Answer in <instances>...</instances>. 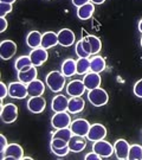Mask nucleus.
<instances>
[{
  "instance_id": "1",
  "label": "nucleus",
  "mask_w": 142,
  "mask_h": 160,
  "mask_svg": "<svg viewBox=\"0 0 142 160\" xmlns=\"http://www.w3.org/2000/svg\"><path fill=\"white\" fill-rule=\"evenodd\" d=\"M65 76L59 71H51L46 76V86L53 92H59L65 86Z\"/></svg>"
},
{
  "instance_id": "12",
  "label": "nucleus",
  "mask_w": 142,
  "mask_h": 160,
  "mask_svg": "<svg viewBox=\"0 0 142 160\" xmlns=\"http://www.w3.org/2000/svg\"><path fill=\"white\" fill-rule=\"evenodd\" d=\"M30 58H31V62L34 67H40L42 64H44L49 58V53L47 50L44 48H37V49H32V51L30 52Z\"/></svg>"
},
{
  "instance_id": "36",
  "label": "nucleus",
  "mask_w": 142,
  "mask_h": 160,
  "mask_svg": "<svg viewBox=\"0 0 142 160\" xmlns=\"http://www.w3.org/2000/svg\"><path fill=\"white\" fill-rule=\"evenodd\" d=\"M134 95H136L137 97H140L142 98V80L137 81L136 83H135V86H134Z\"/></svg>"
},
{
  "instance_id": "2",
  "label": "nucleus",
  "mask_w": 142,
  "mask_h": 160,
  "mask_svg": "<svg viewBox=\"0 0 142 160\" xmlns=\"http://www.w3.org/2000/svg\"><path fill=\"white\" fill-rule=\"evenodd\" d=\"M88 100L89 102L95 106V107H102L104 104H107L109 100L108 92L102 88H95L92 90H89L88 92Z\"/></svg>"
},
{
  "instance_id": "42",
  "label": "nucleus",
  "mask_w": 142,
  "mask_h": 160,
  "mask_svg": "<svg viewBox=\"0 0 142 160\" xmlns=\"http://www.w3.org/2000/svg\"><path fill=\"white\" fill-rule=\"evenodd\" d=\"M0 23H1V26H0V32H4V31L7 29V20H6V18L0 17Z\"/></svg>"
},
{
  "instance_id": "21",
  "label": "nucleus",
  "mask_w": 142,
  "mask_h": 160,
  "mask_svg": "<svg viewBox=\"0 0 142 160\" xmlns=\"http://www.w3.org/2000/svg\"><path fill=\"white\" fill-rule=\"evenodd\" d=\"M94 12H95V4H92L90 1V2L77 8V17L80 18L81 20H86L92 17Z\"/></svg>"
},
{
  "instance_id": "28",
  "label": "nucleus",
  "mask_w": 142,
  "mask_h": 160,
  "mask_svg": "<svg viewBox=\"0 0 142 160\" xmlns=\"http://www.w3.org/2000/svg\"><path fill=\"white\" fill-rule=\"evenodd\" d=\"M76 68H77V74L85 75L90 71V59L89 58H78L76 61Z\"/></svg>"
},
{
  "instance_id": "3",
  "label": "nucleus",
  "mask_w": 142,
  "mask_h": 160,
  "mask_svg": "<svg viewBox=\"0 0 142 160\" xmlns=\"http://www.w3.org/2000/svg\"><path fill=\"white\" fill-rule=\"evenodd\" d=\"M0 118L4 123H13L18 118V107L13 103L2 104Z\"/></svg>"
},
{
  "instance_id": "13",
  "label": "nucleus",
  "mask_w": 142,
  "mask_h": 160,
  "mask_svg": "<svg viewBox=\"0 0 142 160\" xmlns=\"http://www.w3.org/2000/svg\"><path fill=\"white\" fill-rule=\"evenodd\" d=\"M129 148H130V145L123 139H119L116 142L114 143V151H115L114 153L116 155V158L120 160L128 159Z\"/></svg>"
},
{
  "instance_id": "23",
  "label": "nucleus",
  "mask_w": 142,
  "mask_h": 160,
  "mask_svg": "<svg viewBox=\"0 0 142 160\" xmlns=\"http://www.w3.org/2000/svg\"><path fill=\"white\" fill-rule=\"evenodd\" d=\"M58 44V34L52 32V31H47L43 34V38H42V48L44 49H50L53 48Z\"/></svg>"
},
{
  "instance_id": "39",
  "label": "nucleus",
  "mask_w": 142,
  "mask_h": 160,
  "mask_svg": "<svg viewBox=\"0 0 142 160\" xmlns=\"http://www.w3.org/2000/svg\"><path fill=\"white\" fill-rule=\"evenodd\" d=\"M101 158H102V157H101V155H98L96 152H94V151L85 155V159L86 160H100Z\"/></svg>"
},
{
  "instance_id": "30",
  "label": "nucleus",
  "mask_w": 142,
  "mask_h": 160,
  "mask_svg": "<svg viewBox=\"0 0 142 160\" xmlns=\"http://www.w3.org/2000/svg\"><path fill=\"white\" fill-rule=\"evenodd\" d=\"M86 38L89 40L91 46V55H97L98 52L101 51V48H102V43H101V39L97 38L95 36H86Z\"/></svg>"
},
{
  "instance_id": "8",
  "label": "nucleus",
  "mask_w": 142,
  "mask_h": 160,
  "mask_svg": "<svg viewBox=\"0 0 142 160\" xmlns=\"http://www.w3.org/2000/svg\"><path fill=\"white\" fill-rule=\"evenodd\" d=\"M107 137V128L101 123H94L90 126V129L86 134V139L89 141H98Z\"/></svg>"
},
{
  "instance_id": "24",
  "label": "nucleus",
  "mask_w": 142,
  "mask_h": 160,
  "mask_svg": "<svg viewBox=\"0 0 142 160\" xmlns=\"http://www.w3.org/2000/svg\"><path fill=\"white\" fill-rule=\"evenodd\" d=\"M42 38L43 34L38 32V31H31L26 37V44L28 45V48L31 49H37L42 46Z\"/></svg>"
},
{
  "instance_id": "18",
  "label": "nucleus",
  "mask_w": 142,
  "mask_h": 160,
  "mask_svg": "<svg viewBox=\"0 0 142 160\" xmlns=\"http://www.w3.org/2000/svg\"><path fill=\"white\" fill-rule=\"evenodd\" d=\"M84 109V100L81 96H71L69 98L68 112L70 114H78Z\"/></svg>"
},
{
  "instance_id": "31",
  "label": "nucleus",
  "mask_w": 142,
  "mask_h": 160,
  "mask_svg": "<svg viewBox=\"0 0 142 160\" xmlns=\"http://www.w3.org/2000/svg\"><path fill=\"white\" fill-rule=\"evenodd\" d=\"M128 159L130 160H142V147L140 145H131L129 148Z\"/></svg>"
},
{
  "instance_id": "16",
  "label": "nucleus",
  "mask_w": 142,
  "mask_h": 160,
  "mask_svg": "<svg viewBox=\"0 0 142 160\" xmlns=\"http://www.w3.org/2000/svg\"><path fill=\"white\" fill-rule=\"evenodd\" d=\"M57 34H58L59 45L71 46L75 43V33L70 29H62Z\"/></svg>"
},
{
  "instance_id": "32",
  "label": "nucleus",
  "mask_w": 142,
  "mask_h": 160,
  "mask_svg": "<svg viewBox=\"0 0 142 160\" xmlns=\"http://www.w3.org/2000/svg\"><path fill=\"white\" fill-rule=\"evenodd\" d=\"M75 51H76V55L78 56V57L81 58H88L90 57V55L88 53V52L84 50V48H83V45H82V39L80 40V42H77L76 43V48H75Z\"/></svg>"
},
{
  "instance_id": "29",
  "label": "nucleus",
  "mask_w": 142,
  "mask_h": 160,
  "mask_svg": "<svg viewBox=\"0 0 142 160\" xmlns=\"http://www.w3.org/2000/svg\"><path fill=\"white\" fill-rule=\"evenodd\" d=\"M72 135H74V133L70 129V127H66V128H59V129H57V131L53 133L52 139L58 138V139H63V140H65V141L69 142L70 139L72 138Z\"/></svg>"
},
{
  "instance_id": "35",
  "label": "nucleus",
  "mask_w": 142,
  "mask_h": 160,
  "mask_svg": "<svg viewBox=\"0 0 142 160\" xmlns=\"http://www.w3.org/2000/svg\"><path fill=\"white\" fill-rule=\"evenodd\" d=\"M68 141H65V140H63V139H58V138H55V139H52L51 140V145L52 146H55L57 148H63V147H66L68 146Z\"/></svg>"
},
{
  "instance_id": "11",
  "label": "nucleus",
  "mask_w": 142,
  "mask_h": 160,
  "mask_svg": "<svg viewBox=\"0 0 142 160\" xmlns=\"http://www.w3.org/2000/svg\"><path fill=\"white\" fill-rule=\"evenodd\" d=\"M90 123L85 119H76L71 122L70 129L72 131L74 135H81V137H86L88 132L90 129Z\"/></svg>"
},
{
  "instance_id": "26",
  "label": "nucleus",
  "mask_w": 142,
  "mask_h": 160,
  "mask_svg": "<svg viewBox=\"0 0 142 160\" xmlns=\"http://www.w3.org/2000/svg\"><path fill=\"white\" fill-rule=\"evenodd\" d=\"M62 74L65 77H71L75 74H77V68H76V61L69 58L65 59L62 64Z\"/></svg>"
},
{
  "instance_id": "25",
  "label": "nucleus",
  "mask_w": 142,
  "mask_h": 160,
  "mask_svg": "<svg viewBox=\"0 0 142 160\" xmlns=\"http://www.w3.org/2000/svg\"><path fill=\"white\" fill-rule=\"evenodd\" d=\"M105 69V61L102 56H96L94 55V57L90 58V71L92 72H102Z\"/></svg>"
},
{
  "instance_id": "45",
  "label": "nucleus",
  "mask_w": 142,
  "mask_h": 160,
  "mask_svg": "<svg viewBox=\"0 0 142 160\" xmlns=\"http://www.w3.org/2000/svg\"><path fill=\"white\" fill-rule=\"evenodd\" d=\"M139 31H140V32L142 33V19L140 20V22H139Z\"/></svg>"
},
{
  "instance_id": "40",
  "label": "nucleus",
  "mask_w": 142,
  "mask_h": 160,
  "mask_svg": "<svg viewBox=\"0 0 142 160\" xmlns=\"http://www.w3.org/2000/svg\"><path fill=\"white\" fill-rule=\"evenodd\" d=\"M7 140H6V138H5V135H0V151H1V153L5 151V148L7 147Z\"/></svg>"
},
{
  "instance_id": "38",
  "label": "nucleus",
  "mask_w": 142,
  "mask_h": 160,
  "mask_svg": "<svg viewBox=\"0 0 142 160\" xmlns=\"http://www.w3.org/2000/svg\"><path fill=\"white\" fill-rule=\"evenodd\" d=\"M82 45H83V48H84V50L89 55L91 56V46H90V43H89V40H88V38L86 37H84V38H82Z\"/></svg>"
},
{
  "instance_id": "27",
  "label": "nucleus",
  "mask_w": 142,
  "mask_h": 160,
  "mask_svg": "<svg viewBox=\"0 0 142 160\" xmlns=\"http://www.w3.org/2000/svg\"><path fill=\"white\" fill-rule=\"evenodd\" d=\"M33 64L31 62V58L30 56H20V57L17 58L16 63H14V68L17 70V72H20V71H26L31 68Z\"/></svg>"
},
{
  "instance_id": "22",
  "label": "nucleus",
  "mask_w": 142,
  "mask_h": 160,
  "mask_svg": "<svg viewBox=\"0 0 142 160\" xmlns=\"http://www.w3.org/2000/svg\"><path fill=\"white\" fill-rule=\"evenodd\" d=\"M37 67H34L32 65L31 68L26 70V71H20V72H18V80L20 81V82H23L25 84H28L30 82H32V81L37 80Z\"/></svg>"
},
{
  "instance_id": "15",
  "label": "nucleus",
  "mask_w": 142,
  "mask_h": 160,
  "mask_svg": "<svg viewBox=\"0 0 142 160\" xmlns=\"http://www.w3.org/2000/svg\"><path fill=\"white\" fill-rule=\"evenodd\" d=\"M101 81L102 80H101L100 74L92 72V71L85 74L84 78H83L84 86L88 90H92V89H95V88H98V87L101 86Z\"/></svg>"
},
{
  "instance_id": "14",
  "label": "nucleus",
  "mask_w": 142,
  "mask_h": 160,
  "mask_svg": "<svg viewBox=\"0 0 142 160\" xmlns=\"http://www.w3.org/2000/svg\"><path fill=\"white\" fill-rule=\"evenodd\" d=\"M85 86L84 82L80 80H75L69 82L66 86V92L70 96H82L85 92Z\"/></svg>"
},
{
  "instance_id": "7",
  "label": "nucleus",
  "mask_w": 142,
  "mask_h": 160,
  "mask_svg": "<svg viewBox=\"0 0 142 160\" xmlns=\"http://www.w3.org/2000/svg\"><path fill=\"white\" fill-rule=\"evenodd\" d=\"M17 52V44L13 40L6 39L0 43V57L4 61L11 59Z\"/></svg>"
},
{
  "instance_id": "5",
  "label": "nucleus",
  "mask_w": 142,
  "mask_h": 160,
  "mask_svg": "<svg viewBox=\"0 0 142 160\" xmlns=\"http://www.w3.org/2000/svg\"><path fill=\"white\" fill-rule=\"evenodd\" d=\"M27 95V84H25L20 81L10 83L8 86V96L10 97L19 100V98H25Z\"/></svg>"
},
{
  "instance_id": "37",
  "label": "nucleus",
  "mask_w": 142,
  "mask_h": 160,
  "mask_svg": "<svg viewBox=\"0 0 142 160\" xmlns=\"http://www.w3.org/2000/svg\"><path fill=\"white\" fill-rule=\"evenodd\" d=\"M0 88H1V95H0V98L4 100L7 95H8V87L6 86L4 82L0 83Z\"/></svg>"
},
{
  "instance_id": "9",
  "label": "nucleus",
  "mask_w": 142,
  "mask_h": 160,
  "mask_svg": "<svg viewBox=\"0 0 142 160\" xmlns=\"http://www.w3.org/2000/svg\"><path fill=\"white\" fill-rule=\"evenodd\" d=\"M51 123H52V126H53V128H56V129L70 127V125H71L70 114H68L66 112L55 113V115L52 116V119H51Z\"/></svg>"
},
{
  "instance_id": "33",
  "label": "nucleus",
  "mask_w": 142,
  "mask_h": 160,
  "mask_svg": "<svg viewBox=\"0 0 142 160\" xmlns=\"http://www.w3.org/2000/svg\"><path fill=\"white\" fill-rule=\"evenodd\" d=\"M50 148H51L52 153H53V154H56L57 157H64V155H66L69 152H70L69 146H66V147H63V148H57V147H55V146L50 145Z\"/></svg>"
},
{
  "instance_id": "6",
  "label": "nucleus",
  "mask_w": 142,
  "mask_h": 160,
  "mask_svg": "<svg viewBox=\"0 0 142 160\" xmlns=\"http://www.w3.org/2000/svg\"><path fill=\"white\" fill-rule=\"evenodd\" d=\"M92 151L96 152L98 155H101L102 158H109L115 152L113 145L110 142H108V141H105L104 139L95 141L94 145H92Z\"/></svg>"
},
{
  "instance_id": "10",
  "label": "nucleus",
  "mask_w": 142,
  "mask_h": 160,
  "mask_svg": "<svg viewBox=\"0 0 142 160\" xmlns=\"http://www.w3.org/2000/svg\"><path fill=\"white\" fill-rule=\"evenodd\" d=\"M27 109L32 114H40L46 107V101L43 96H31L27 101Z\"/></svg>"
},
{
  "instance_id": "34",
  "label": "nucleus",
  "mask_w": 142,
  "mask_h": 160,
  "mask_svg": "<svg viewBox=\"0 0 142 160\" xmlns=\"http://www.w3.org/2000/svg\"><path fill=\"white\" fill-rule=\"evenodd\" d=\"M12 11V4L0 2V17H5L7 13Z\"/></svg>"
},
{
  "instance_id": "19",
  "label": "nucleus",
  "mask_w": 142,
  "mask_h": 160,
  "mask_svg": "<svg viewBox=\"0 0 142 160\" xmlns=\"http://www.w3.org/2000/svg\"><path fill=\"white\" fill-rule=\"evenodd\" d=\"M84 137H81V135H72V138L70 139L68 146L71 152H75V153H78V152H82L83 149L85 148L86 146V142L83 139Z\"/></svg>"
},
{
  "instance_id": "41",
  "label": "nucleus",
  "mask_w": 142,
  "mask_h": 160,
  "mask_svg": "<svg viewBox=\"0 0 142 160\" xmlns=\"http://www.w3.org/2000/svg\"><path fill=\"white\" fill-rule=\"evenodd\" d=\"M88 2H90V0H72V4H74V6H76L77 8L81 7V6L85 5V4H88Z\"/></svg>"
},
{
  "instance_id": "4",
  "label": "nucleus",
  "mask_w": 142,
  "mask_h": 160,
  "mask_svg": "<svg viewBox=\"0 0 142 160\" xmlns=\"http://www.w3.org/2000/svg\"><path fill=\"white\" fill-rule=\"evenodd\" d=\"M24 157L23 147L18 143H8L5 151L1 153V159L7 160H20Z\"/></svg>"
},
{
  "instance_id": "20",
  "label": "nucleus",
  "mask_w": 142,
  "mask_h": 160,
  "mask_svg": "<svg viewBox=\"0 0 142 160\" xmlns=\"http://www.w3.org/2000/svg\"><path fill=\"white\" fill-rule=\"evenodd\" d=\"M45 92L44 83L39 80H34L27 84V92L30 96H42Z\"/></svg>"
},
{
  "instance_id": "17",
  "label": "nucleus",
  "mask_w": 142,
  "mask_h": 160,
  "mask_svg": "<svg viewBox=\"0 0 142 160\" xmlns=\"http://www.w3.org/2000/svg\"><path fill=\"white\" fill-rule=\"evenodd\" d=\"M69 98L65 95H56L51 102V109L55 113L59 112H66L68 110Z\"/></svg>"
},
{
  "instance_id": "43",
  "label": "nucleus",
  "mask_w": 142,
  "mask_h": 160,
  "mask_svg": "<svg viewBox=\"0 0 142 160\" xmlns=\"http://www.w3.org/2000/svg\"><path fill=\"white\" fill-rule=\"evenodd\" d=\"M92 4H95V5H101V4H103L105 0H90Z\"/></svg>"
},
{
  "instance_id": "44",
  "label": "nucleus",
  "mask_w": 142,
  "mask_h": 160,
  "mask_svg": "<svg viewBox=\"0 0 142 160\" xmlns=\"http://www.w3.org/2000/svg\"><path fill=\"white\" fill-rule=\"evenodd\" d=\"M16 0H0V2H6V4H13Z\"/></svg>"
},
{
  "instance_id": "46",
  "label": "nucleus",
  "mask_w": 142,
  "mask_h": 160,
  "mask_svg": "<svg viewBox=\"0 0 142 160\" xmlns=\"http://www.w3.org/2000/svg\"><path fill=\"white\" fill-rule=\"evenodd\" d=\"M141 46H142V38H141Z\"/></svg>"
}]
</instances>
